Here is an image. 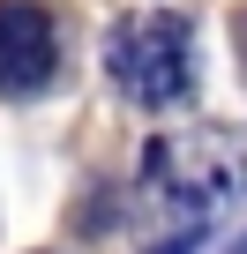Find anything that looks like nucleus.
Segmentation results:
<instances>
[{
	"label": "nucleus",
	"instance_id": "obj_1",
	"mask_svg": "<svg viewBox=\"0 0 247 254\" xmlns=\"http://www.w3.org/2000/svg\"><path fill=\"white\" fill-rule=\"evenodd\" d=\"M105 75L120 82L128 105H187L202 82V53H195L187 15H172V8L120 15L105 38Z\"/></svg>",
	"mask_w": 247,
	"mask_h": 254
},
{
	"label": "nucleus",
	"instance_id": "obj_3",
	"mask_svg": "<svg viewBox=\"0 0 247 254\" xmlns=\"http://www.w3.org/2000/svg\"><path fill=\"white\" fill-rule=\"evenodd\" d=\"M60 67V23L45 0H0V90L30 97Z\"/></svg>",
	"mask_w": 247,
	"mask_h": 254
},
{
	"label": "nucleus",
	"instance_id": "obj_2",
	"mask_svg": "<svg viewBox=\"0 0 247 254\" xmlns=\"http://www.w3.org/2000/svg\"><path fill=\"white\" fill-rule=\"evenodd\" d=\"M143 187L180 224H202L210 209L247 194V142L217 135V127H202V135H165V142L143 150Z\"/></svg>",
	"mask_w": 247,
	"mask_h": 254
},
{
	"label": "nucleus",
	"instance_id": "obj_4",
	"mask_svg": "<svg viewBox=\"0 0 247 254\" xmlns=\"http://www.w3.org/2000/svg\"><path fill=\"white\" fill-rule=\"evenodd\" d=\"M232 254H247V239H240V247H232Z\"/></svg>",
	"mask_w": 247,
	"mask_h": 254
},
{
	"label": "nucleus",
	"instance_id": "obj_5",
	"mask_svg": "<svg viewBox=\"0 0 247 254\" xmlns=\"http://www.w3.org/2000/svg\"><path fill=\"white\" fill-rule=\"evenodd\" d=\"M240 30H247V15H240Z\"/></svg>",
	"mask_w": 247,
	"mask_h": 254
}]
</instances>
